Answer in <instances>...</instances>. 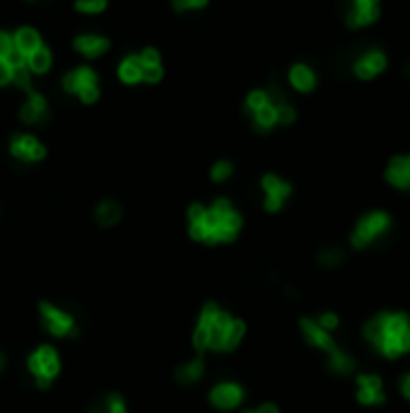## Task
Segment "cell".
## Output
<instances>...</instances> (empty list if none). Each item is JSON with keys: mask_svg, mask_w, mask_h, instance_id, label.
<instances>
[{"mask_svg": "<svg viewBox=\"0 0 410 413\" xmlns=\"http://www.w3.org/2000/svg\"><path fill=\"white\" fill-rule=\"evenodd\" d=\"M247 338V321L230 309H225L220 302H205L198 312L195 326L191 331L193 353L198 355H230L244 343Z\"/></svg>", "mask_w": 410, "mask_h": 413, "instance_id": "6da1fadb", "label": "cell"}, {"mask_svg": "<svg viewBox=\"0 0 410 413\" xmlns=\"http://www.w3.org/2000/svg\"><path fill=\"white\" fill-rule=\"evenodd\" d=\"M188 237L205 247L232 245L244 227L242 213L234 208L230 198H215L210 205L191 203L186 210Z\"/></svg>", "mask_w": 410, "mask_h": 413, "instance_id": "7a4b0ae2", "label": "cell"}, {"mask_svg": "<svg viewBox=\"0 0 410 413\" xmlns=\"http://www.w3.org/2000/svg\"><path fill=\"white\" fill-rule=\"evenodd\" d=\"M365 338L389 360L410 353V317L406 312H379L365 324Z\"/></svg>", "mask_w": 410, "mask_h": 413, "instance_id": "3957f363", "label": "cell"}, {"mask_svg": "<svg viewBox=\"0 0 410 413\" xmlns=\"http://www.w3.org/2000/svg\"><path fill=\"white\" fill-rule=\"evenodd\" d=\"M299 331H302V338L311 345V348L326 353L328 372L340 375V377H345V375L355 372V358L347 353L345 348H340V345L335 343L333 333L326 331V329H321V326L316 324L314 317H302V319H299Z\"/></svg>", "mask_w": 410, "mask_h": 413, "instance_id": "277c9868", "label": "cell"}, {"mask_svg": "<svg viewBox=\"0 0 410 413\" xmlns=\"http://www.w3.org/2000/svg\"><path fill=\"white\" fill-rule=\"evenodd\" d=\"M24 370L27 377L39 392L51 390L60 377L63 370V360H60V350L53 343H39L36 348L29 350L27 360H24Z\"/></svg>", "mask_w": 410, "mask_h": 413, "instance_id": "5b68a950", "label": "cell"}, {"mask_svg": "<svg viewBox=\"0 0 410 413\" xmlns=\"http://www.w3.org/2000/svg\"><path fill=\"white\" fill-rule=\"evenodd\" d=\"M36 317H39L41 331L48 333L56 341H68V338L80 336V324H77V317L70 312L68 307L56 305L51 300H41L36 305Z\"/></svg>", "mask_w": 410, "mask_h": 413, "instance_id": "8992f818", "label": "cell"}, {"mask_svg": "<svg viewBox=\"0 0 410 413\" xmlns=\"http://www.w3.org/2000/svg\"><path fill=\"white\" fill-rule=\"evenodd\" d=\"M391 227V215L384 210H369L355 222L352 235H350V245L355 249H367L369 245H374L379 237H384Z\"/></svg>", "mask_w": 410, "mask_h": 413, "instance_id": "52a82bcc", "label": "cell"}, {"mask_svg": "<svg viewBox=\"0 0 410 413\" xmlns=\"http://www.w3.org/2000/svg\"><path fill=\"white\" fill-rule=\"evenodd\" d=\"M244 399H247V390L234 380H217L207 390V404H210V409H215L220 413L242 409Z\"/></svg>", "mask_w": 410, "mask_h": 413, "instance_id": "ba28073f", "label": "cell"}, {"mask_svg": "<svg viewBox=\"0 0 410 413\" xmlns=\"http://www.w3.org/2000/svg\"><path fill=\"white\" fill-rule=\"evenodd\" d=\"M63 90L75 97H80L85 104L99 100V87H97V75L92 68H75L63 77Z\"/></svg>", "mask_w": 410, "mask_h": 413, "instance_id": "9c48e42d", "label": "cell"}, {"mask_svg": "<svg viewBox=\"0 0 410 413\" xmlns=\"http://www.w3.org/2000/svg\"><path fill=\"white\" fill-rule=\"evenodd\" d=\"M261 189H263V208L268 213H280L285 208L287 198L292 196V184L280 179L278 174H263Z\"/></svg>", "mask_w": 410, "mask_h": 413, "instance_id": "30bf717a", "label": "cell"}, {"mask_svg": "<svg viewBox=\"0 0 410 413\" xmlns=\"http://www.w3.org/2000/svg\"><path fill=\"white\" fill-rule=\"evenodd\" d=\"M382 17V0H347L345 24L350 29H362Z\"/></svg>", "mask_w": 410, "mask_h": 413, "instance_id": "8fae6325", "label": "cell"}, {"mask_svg": "<svg viewBox=\"0 0 410 413\" xmlns=\"http://www.w3.org/2000/svg\"><path fill=\"white\" fill-rule=\"evenodd\" d=\"M10 155L20 162H41L46 157V148L29 133H17L10 141Z\"/></svg>", "mask_w": 410, "mask_h": 413, "instance_id": "7c38bea8", "label": "cell"}, {"mask_svg": "<svg viewBox=\"0 0 410 413\" xmlns=\"http://www.w3.org/2000/svg\"><path fill=\"white\" fill-rule=\"evenodd\" d=\"M207 372V363H205V355H198L193 353L188 360H181L179 365L174 370V382L179 387H195L198 382H203Z\"/></svg>", "mask_w": 410, "mask_h": 413, "instance_id": "4fadbf2b", "label": "cell"}, {"mask_svg": "<svg viewBox=\"0 0 410 413\" xmlns=\"http://www.w3.org/2000/svg\"><path fill=\"white\" fill-rule=\"evenodd\" d=\"M357 385V402L362 406H379L387 402V394H384V382L379 375H357L355 380Z\"/></svg>", "mask_w": 410, "mask_h": 413, "instance_id": "5bb4252c", "label": "cell"}, {"mask_svg": "<svg viewBox=\"0 0 410 413\" xmlns=\"http://www.w3.org/2000/svg\"><path fill=\"white\" fill-rule=\"evenodd\" d=\"M387 65H389L387 53L379 51V48H369V51L362 53V56L352 63V73L360 80H372V77L382 75V73L387 70Z\"/></svg>", "mask_w": 410, "mask_h": 413, "instance_id": "9a60e30c", "label": "cell"}, {"mask_svg": "<svg viewBox=\"0 0 410 413\" xmlns=\"http://www.w3.org/2000/svg\"><path fill=\"white\" fill-rule=\"evenodd\" d=\"M384 177L394 189L410 191V155H396L389 160Z\"/></svg>", "mask_w": 410, "mask_h": 413, "instance_id": "2e32d148", "label": "cell"}, {"mask_svg": "<svg viewBox=\"0 0 410 413\" xmlns=\"http://www.w3.org/2000/svg\"><path fill=\"white\" fill-rule=\"evenodd\" d=\"M283 92H280L278 87L273 90V97L271 100L263 104L259 112H254L251 117H254V126L259 129L261 133H266V131H271L273 126H278L280 124V112H278V102L283 100Z\"/></svg>", "mask_w": 410, "mask_h": 413, "instance_id": "e0dca14e", "label": "cell"}, {"mask_svg": "<svg viewBox=\"0 0 410 413\" xmlns=\"http://www.w3.org/2000/svg\"><path fill=\"white\" fill-rule=\"evenodd\" d=\"M39 46H41V36H39V32H36V29H32V27L17 29L15 36H12V48H15V56L29 58Z\"/></svg>", "mask_w": 410, "mask_h": 413, "instance_id": "ac0fdd59", "label": "cell"}, {"mask_svg": "<svg viewBox=\"0 0 410 413\" xmlns=\"http://www.w3.org/2000/svg\"><path fill=\"white\" fill-rule=\"evenodd\" d=\"M121 218H124V208H121L119 201H112V198H107V201H99L95 208V222L99 225L104 230H112L116 225L121 222Z\"/></svg>", "mask_w": 410, "mask_h": 413, "instance_id": "d6986e66", "label": "cell"}, {"mask_svg": "<svg viewBox=\"0 0 410 413\" xmlns=\"http://www.w3.org/2000/svg\"><path fill=\"white\" fill-rule=\"evenodd\" d=\"M85 413H128V402L124 394L109 392L97 399V402H92Z\"/></svg>", "mask_w": 410, "mask_h": 413, "instance_id": "ffe728a7", "label": "cell"}, {"mask_svg": "<svg viewBox=\"0 0 410 413\" xmlns=\"http://www.w3.org/2000/svg\"><path fill=\"white\" fill-rule=\"evenodd\" d=\"M46 114H48L46 100L41 95H36L34 90H29V97L22 104V112H20L22 121L24 124H39V121L46 119Z\"/></svg>", "mask_w": 410, "mask_h": 413, "instance_id": "44dd1931", "label": "cell"}, {"mask_svg": "<svg viewBox=\"0 0 410 413\" xmlns=\"http://www.w3.org/2000/svg\"><path fill=\"white\" fill-rule=\"evenodd\" d=\"M140 60V68H143V80L145 82H160L164 70H162V60H160V53L155 48H145L143 53L138 56Z\"/></svg>", "mask_w": 410, "mask_h": 413, "instance_id": "7402d4cb", "label": "cell"}, {"mask_svg": "<svg viewBox=\"0 0 410 413\" xmlns=\"http://www.w3.org/2000/svg\"><path fill=\"white\" fill-rule=\"evenodd\" d=\"M75 48L87 58H97L102 53L109 51V39L107 36H99V34H82L75 39Z\"/></svg>", "mask_w": 410, "mask_h": 413, "instance_id": "603a6c76", "label": "cell"}, {"mask_svg": "<svg viewBox=\"0 0 410 413\" xmlns=\"http://www.w3.org/2000/svg\"><path fill=\"white\" fill-rule=\"evenodd\" d=\"M290 85L297 92H311L316 87V73L304 63H297L290 68Z\"/></svg>", "mask_w": 410, "mask_h": 413, "instance_id": "cb8c5ba5", "label": "cell"}, {"mask_svg": "<svg viewBox=\"0 0 410 413\" xmlns=\"http://www.w3.org/2000/svg\"><path fill=\"white\" fill-rule=\"evenodd\" d=\"M119 77L124 80L126 85H138L143 82V68H140V60L138 56H128L121 60L119 65Z\"/></svg>", "mask_w": 410, "mask_h": 413, "instance_id": "d4e9b609", "label": "cell"}, {"mask_svg": "<svg viewBox=\"0 0 410 413\" xmlns=\"http://www.w3.org/2000/svg\"><path fill=\"white\" fill-rule=\"evenodd\" d=\"M24 63H27L29 73H34V75H44V73L51 68V51L41 44L36 51L32 53L29 58H24Z\"/></svg>", "mask_w": 410, "mask_h": 413, "instance_id": "484cf974", "label": "cell"}, {"mask_svg": "<svg viewBox=\"0 0 410 413\" xmlns=\"http://www.w3.org/2000/svg\"><path fill=\"white\" fill-rule=\"evenodd\" d=\"M316 261H319L321 269H338L342 261H345V252L340 247H323L316 254Z\"/></svg>", "mask_w": 410, "mask_h": 413, "instance_id": "4316f807", "label": "cell"}, {"mask_svg": "<svg viewBox=\"0 0 410 413\" xmlns=\"http://www.w3.org/2000/svg\"><path fill=\"white\" fill-rule=\"evenodd\" d=\"M232 174H234V165H232L230 160H217L215 165L210 167V179L215 181V184H222V181H227Z\"/></svg>", "mask_w": 410, "mask_h": 413, "instance_id": "83f0119b", "label": "cell"}, {"mask_svg": "<svg viewBox=\"0 0 410 413\" xmlns=\"http://www.w3.org/2000/svg\"><path fill=\"white\" fill-rule=\"evenodd\" d=\"M75 10L85 12V15H99L107 10V0H77Z\"/></svg>", "mask_w": 410, "mask_h": 413, "instance_id": "f1b7e54d", "label": "cell"}, {"mask_svg": "<svg viewBox=\"0 0 410 413\" xmlns=\"http://www.w3.org/2000/svg\"><path fill=\"white\" fill-rule=\"evenodd\" d=\"M271 100V95L266 92V90H256V92H251L249 97H247V112L249 114H254V112H259V109L266 104V102Z\"/></svg>", "mask_w": 410, "mask_h": 413, "instance_id": "f546056e", "label": "cell"}, {"mask_svg": "<svg viewBox=\"0 0 410 413\" xmlns=\"http://www.w3.org/2000/svg\"><path fill=\"white\" fill-rule=\"evenodd\" d=\"M314 319H316V324H319L321 329H326L330 333H333L340 326V317L335 312H321L319 317H314Z\"/></svg>", "mask_w": 410, "mask_h": 413, "instance_id": "4dcf8cb0", "label": "cell"}, {"mask_svg": "<svg viewBox=\"0 0 410 413\" xmlns=\"http://www.w3.org/2000/svg\"><path fill=\"white\" fill-rule=\"evenodd\" d=\"M207 0H174V8L179 12H186V10H200L205 8Z\"/></svg>", "mask_w": 410, "mask_h": 413, "instance_id": "1f68e13d", "label": "cell"}, {"mask_svg": "<svg viewBox=\"0 0 410 413\" xmlns=\"http://www.w3.org/2000/svg\"><path fill=\"white\" fill-rule=\"evenodd\" d=\"M12 53H15V48H12V36L0 32V58H10Z\"/></svg>", "mask_w": 410, "mask_h": 413, "instance_id": "d6a6232c", "label": "cell"}, {"mask_svg": "<svg viewBox=\"0 0 410 413\" xmlns=\"http://www.w3.org/2000/svg\"><path fill=\"white\" fill-rule=\"evenodd\" d=\"M12 82V60L10 58H0V85Z\"/></svg>", "mask_w": 410, "mask_h": 413, "instance_id": "836d02e7", "label": "cell"}, {"mask_svg": "<svg viewBox=\"0 0 410 413\" xmlns=\"http://www.w3.org/2000/svg\"><path fill=\"white\" fill-rule=\"evenodd\" d=\"M254 411H256V413H280V409H278V406H275L273 402H266V404L256 406Z\"/></svg>", "mask_w": 410, "mask_h": 413, "instance_id": "e575fe53", "label": "cell"}, {"mask_svg": "<svg viewBox=\"0 0 410 413\" xmlns=\"http://www.w3.org/2000/svg\"><path fill=\"white\" fill-rule=\"evenodd\" d=\"M401 392H403V397H406L408 402H410V372L401 380Z\"/></svg>", "mask_w": 410, "mask_h": 413, "instance_id": "d590c367", "label": "cell"}, {"mask_svg": "<svg viewBox=\"0 0 410 413\" xmlns=\"http://www.w3.org/2000/svg\"><path fill=\"white\" fill-rule=\"evenodd\" d=\"M5 370H8V353H5V350L0 348V375H3Z\"/></svg>", "mask_w": 410, "mask_h": 413, "instance_id": "8d00e7d4", "label": "cell"}, {"mask_svg": "<svg viewBox=\"0 0 410 413\" xmlns=\"http://www.w3.org/2000/svg\"><path fill=\"white\" fill-rule=\"evenodd\" d=\"M406 75L410 77V60H408V65H406Z\"/></svg>", "mask_w": 410, "mask_h": 413, "instance_id": "74e56055", "label": "cell"}]
</instances>
